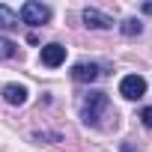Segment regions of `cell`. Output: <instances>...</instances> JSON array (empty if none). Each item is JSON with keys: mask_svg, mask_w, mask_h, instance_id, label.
<instances>
[{"mask_svg": "<svg viewBox=\"0 0 152 152\" xmlns=\"http://www.w3.org/2000/svg\"><path fill=\"white\" fill-rule=\"evenodd\" d=\"M107 107H110L107 93L93 90V93H87V96L81 99V119H84L87 125H99V122H102V116L107 113Z\"/></svg>", "mask_w": 152, "mask_h": 152, "instance_id": "cell-1", "label": "cell"}, {"mask_svg": "<svg viewBox=\"0 0 152 152\" xmlns=\"http://www.w3.org/2000/svg\"><path fill=\"white\" fill-rule=\"evenodd\" d=\"M18 18H21L24 24H30V27L48 24V18H51V6L39 3V0H27V3L21 6V12H18Z\"/></svg>", "mask_w": 152, "mask_h": 152, "instance_id": "cell-2", "label": "cell"}, {"mask_svg": "<svg viewBox=\"0 0 152 152\" xmlns=\"http://www.w3.org/2000/svg\"><path fill=\"white\" fill-rule=\"evenodd\" d=\"M146 93V81L140 78V75H125V78L119 81V96H125V99H140Z\"/></svg>", "mask_w": 152, "mask_h": 152, "instance_id": "cell-3", "label": "cell"}, {"mask_svg": "<svg viewBox=\"0 0 152 152\" xmlns=\"http://www.w3.org/2000/svg\"><path fill=\"white\" fill-rule=\"evenodd\" d=\"M63 60H66V48H63L60 42H51V45H45V48H42V63H45L48 69L63 66Z\"/></svg>", "mask_w": 152, "mask_h": 152, "instance_id": "cell-4", "label": "cell"}, {"mask_svg": "<svg viewBox=\"0 0 152 152\" xmlns=\"http://www.w3.org/2000/svg\"><path fill=\"white\" fill-rule=\"evenodd\" d=\"M84 24L93 27V30H110L113 27V18L99 12V9H84Z\"/></svg>", "mask_w": 152, "mask_h": 152, "instance_id": "cell-5", "label": "cell"}, {"mask_svg": "<svg viewBox=\"0 0 152 152\" xmlns=\"http://www.w3.org/2000/svg\"><path fill=\"white\" fill-rule=\"evenodd\" d=\"M99 75H102V72H99L96 63H78V66L72 69V78H75V81H81V84H93Z\"/></svg>", "mask_w": 152, "mask_h": 152, "instance_id": "cell-6", "label": "cell"}, {"mask_svg": "<svg viewBox=\"0 0 152 152\" xmlns=\"http://www.w3.org/2000/svg\"><path fill=\"white\" fill-rule=\"evenodd\" d=\"M3 99H6L9 104H24V102H27V87H21V84H6V87H3Z\"/></svg>", "mask_w": 152, "mask_h": 152, "instance_id": "cell-7", "label": "cell"}, {"mask_svg": "<svg viewBox=\"0 0 152 152\" xmlns=\"http://www.w3.org/2000/svg\"><path fill=\"white\" fill-rule=\"evenodd\" d=\"M9 27H18V15H15L9 6L0 3V30H9Z\"/></svg>", "mask_w": 152, "mask_h": 152, "instance_id": "cell-8", "label": "cell"}, {"mask_svg": "<svg viewBox=\"0 0 152 152\" xmlns=\"http://www.w3.org/2000/svg\"><path fill=\"white\" fill-rule=\"evenodd\" d=\"M119 30H122L125 36H140V33H143V24H140L137 18H125V21L119 24Z\"/></svg>", "mask_w": 152, "mask_h": 152, "instance_id": "cell-9", "label": "cell"}, {"mask_svg": "<svg viewBox=\"0 0 152 152\" xmlns=\"http://www.w3.org/2000/svg\"><path fill=\"white\" fill-rule=\"evenodd\" d=\"M15 51H18V45H15L12 39L0 36V60H9V57H15Z\"/></svg>", "mask_w": 152, "mask_h": 152, "instance_id": "cell-10", "label": "cell"}, {"mask_svg": "<svg viewBox=\"0 0 152 152\" xmlns=\"http://www.w3.org/2000/svg\"><path fill=\"white\" fill-rule=\"evenodd\" d=\"M140 119H143L146 128H152V107H143V110H140Z\"/></svg>", "mask_w": 152, "mask_h": 152, "instance_id": "cell-11", "label": "cell"}, {"mask_svg": "<svg viewBox=\"0 0 152 152\" xmlns=\"http://www.w3.org/2000/svg\"><path fill=\"white\" fill-rule=\"evenodd\" d=\"M143 12H146V15H152V3H143Z\"/></svg>", "mask_w": 152, "mask_h": 152, "instance_id": "cell-12", "label": "cell"}]
</instances>
